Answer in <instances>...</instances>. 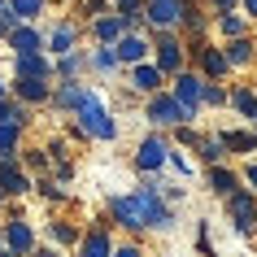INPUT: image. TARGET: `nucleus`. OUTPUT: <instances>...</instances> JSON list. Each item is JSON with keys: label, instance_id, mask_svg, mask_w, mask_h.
<instances>
[{"label": "nucleus", "instance_id": "79ce46f5", "mask_svg": "<svg viewBox=\"0 0 257 257\" xmlns=\"http://www.w3.org/2000/svg\"><path fill=\"white\" fill-rule=\"evenodd\" d=\"M35 257H61L57 248H35Z\"/></svg>", "mask_w": 257, "mask_h": 257}, {"label": "nucleus", "instance_id": "6ab92c4d", "mask_svg": "<svg viewBox=\"0 0 257 257\" xmlns=\"http://www.w3.org/2000/svg\"><path fill=\"white\" fill-rule=\"evenodd\" d=\"M113 53H118V61H131V66H140V61L149 57V44L140 40V35H126V40H122Z\"/></svg>", "mask_w": 257, "mask_h": 257}, {"label": "nucleus", "instance_id": "f257e3e1", "mask_svg": "<svg viewBox=\"0 0 257 257\" xmlns=\"http://www.w3.org/2000/svg\"><path fill=\"white\" fill-rule=\"evenodd\" d=\"M79 131H87V136H96V140H113L118 136V122L109 118V109L100 105L96 92H87V100L79 105Z\"/></svg>", "mask_w": 257, "mask_h": 257}, {"label": "nucleus", "instance_id": "2f4dec72", "mask_svg": "<svg viewBox=\"0 0 257 257\" xmlns=\"http://www.w3.org/2000/svg\"><path fill=\"white\" fill-rule=\"evenodd\" d=\"M96 70H118V53H113V48H100V53H96Z\"/></svg>", "mask_w": 257, "mask_h": 257}, {"label": "nucleus", "instance_id": "a19ab883", "mask_svg": "<svg viewBox=\"0 0 257 257\" xmlns=\"http://www.w3.org/2000/svg\"><path fill=\"white\" fill-rule=\"evenodd\" d=\"M240 5H244V14H248V18H257V0H240Z\"/></svg>", "mask_w": 257, "mask_h": 257}, {"label": "nucleus", "instance_id": "5701e85b", "mask_svg": "<svg viewBox=\"0 0 257 257\" xmlns=\"http://www.w3.org/2000/svg\"><path fill=\"white\" fill-rule=\"evenodd\" d=\"M18 136H22V126H18V122H0V162H14Z\"/></svg>", "mask_w": 257, "mask_h": 257}, {"label": "nucleus", "instance_id": "f8f14e48", "mask_svg": "<svg viewBox=\"0 0 257 257\" xmlns=\"http://www.w3.org/2000/svg\"><path fill=\"white\" fill-rule=\"evenodd\" d=\"M218 140H222V144H227V153H257V131L253 126H248V131H244V126H227V131H218Z\"/></svg>", "mask_w": 257, "mask_h": 257}, {"label": "nucleus", "instance_id": "2eb2a0df", "mask_svg": "<svg viewBox=\"0 0 257 257\" xmlns=\"http://www.w3.org/2000/svg\"><path fill=\"white\" fill-rule=\"evenodd\" d=\"M131 83H136L140 92H149V96H157L162 92V83H166V74L157 66H149V61H140L136 70H131Z\"/></svg>", "mask_w": 257, "mask_h": 257}, {"label": "nucleus", "instance_id": "a18cd8bd", "mask_svg": "<svg viewBox=\"0 0 257 257\" xmlns=\"http://www.w3.org/2000/svg\"><path fill=\"white\" fill-rule=\"evenodd\" d=\"M253 131H257V122H253Z\"/></svg>", "mask_w": 257, "mask_h": 257}, {"label": "nucleus", "instance_id": "393cba45", "mask_svg": "<svg viewBox=\"0 0 257 257\" xmlns=\"http://www.w3.org/2000/svg\"><path fill=\"white\" fill-rule=\"evenodd\" d=\"M87 92H92V87H83V83H66V87L57 92V105H66V109H74V113H79V105L87 100Z\"/></svg>", "mask_w": 257, "mask_h": 257}, {"label": "nucleus", "instance_id": "f3484780", "mask_svg": "<svg viewBox=\"0 0 257 257\" xmlns=\"http://www.w3.org/2000/svg\"><path fill=\"white\" fill-rule=\"evenodd\" d=\"M83 257H113V240H109V231L105 227H92L87 235H83Z\"/></svg>", "mask_w": 257, "mask_h": 257}, {"label": "nucleus", "instance_id": "c03bdc74", "mask_svg": "<svg viewBox=\"0 0 257 257\" xmlns=\"http://www.w3.org/2000/svg\"><path fill=\"white\" fill-rule=\"evenodd\" d=\"M0 201H5V192H0Z\"/></svg>", "mask_w": 257, "mask_h": 257}, {"label": "nucleus", "instance_id": "9d476101", "mask_svg": "<svg viewBox=\"0 0 257 257\" xmlns=\"http://www.w3.org/2000/svg\"><path fill=\"white\" fill-rule=\"evenodd\" d=\"M0 235H5V248H9V253H35V235H31V222H22V218H18V222H9V227L0 231Z\"/></svg>", "mask_w": 257, "mask_h": 257}, {"label": "nucleus", "instance_id": "1a4fd4ad", "mask_svg": "<svg viewBox=\"0 0 257 257\" xmlns=\"http://www.w3.org/2000/svg\"><path fill=\"white\" fill-rule=\"evenodd\" d=\"M166 157H170V144H166L162 136H149L144 144H140V153H136V166L140 170H162Z\"/></svg>", "mask_w": 257, "mask_h": 257}, {"label": "nucleus", "instance_id": "ddd939ff", "mask_svg": "<svg viewBox=\"0 0 257 257\" xmlns=\"http://www.w3.org/2000/svg\"><path fill=\"white\" fill-rule=\"evenodd\" d=\"M240 188H244V179L235 175V170H227V166H209V192H214V196L227 201L231 192H240Z\"/></svg>", "mask_w": 257, "mask_h": 257}, {"label": "nucleus", "instance_id": "58836bf2", "mask_svg": "<svg viewBox=\"0 0 257 257\" xmlns=\"http://www.w3.org/2000/svg\"><path fill=\"white\" fill-rule=\"evenodd\" d=\"M113 257H140L136 244H122V248H113Z\"/></svg>", "mask_w": 257, "mask_h": 257}, {"label": "nucleus", "instance_id": "37998d69", "mask_svg": "<svg viewBox=\"0 0 257 257\" xmlns=\"http://www.w3.org/2000/svg\"><path fill=\"white\" fill-rule=\"evenodd\" d=\"M0 100H9V83H0Z\"/></svg>", "mask_w": 257, "mask_h": 257}, {"label": "nucleus", "instance_id": "39448f33", "mask_svg": "<svg viewBox=\"0 0 257 257\" xmlns=\"http://www.w3.org/2000/svg\"><path fill=\"white\" fill-rule=\"evenodd\" d=\"M149 118H153V126H188V113H183V105H179L170 92H157L149 100Z\"/></svg>", "mask_w": 257, "mask_h": 257}, {"label": "nucleus", "instance_id": "20e7f679", "mask_svg": "<svg viewBox=\"0 0 257 257\" xmlns=\"http://www.w3.org/2000/svg\"><path fill=\"white\" fill-rule=\"evenodd\" d=\"M136 196H140V205H144V222H149L153 231H170V227H175V209L162 201V192H157V188H140Z\"/></svg>", "mask_w": 257, "mask_h": 257}, {"label": "nucleus", "instance_id": "4c0bfd02", "mask_svg": "<svg viewBox=\"0 0 257 257\" xmlns=\"http://www.w3.org/2000/svg\"><path fill=\"white\" fill-rule=\"evenodd\" d=\"M113 5H118L122 14H140V0H113Z\"/></svg>", "mask_w": 257, "mask_h": 257}, {"label": "nucleus", "instance_id": "4be33fe9", "mask_svg": "<svg viewBox=\"0 0 257 257\" xmlns=\"http://www.w3.org/2000/svg\"><path fill=\"white\" fill-rule=\"evenodd\" d=\"M222 53H227L231 66H248V61H253V40H248V35H240V40H231Z\"/></svg>", "mask_w": 257, "mask_h": 257}, {"label": "nucleus", "instance_id": "c9c22d12", "mask_svg": "<svg viewBox=\"0 0 257 257\" xmlns=\"http://www.w3.org/2000/svg\"><path fill=\"white\" fill-rule=\"evenodd\" d=\"M53 235H57L61 244H70V240H74V227H66V222H53Z\"/></svg>", "mask_w": 257, "mask_h": 257}, {"label": "nucleus", "instance_id": "412c9836", "mask_svg": "<svg viewBox=\"0 0 257 257\" xmlns=\"http://www.w3.org/2000/svg\"><path fill=\"white\" fill-rule=\"evenodd\" d=\"M18 74L22 79H48V57H40V53L18 57Z\"/></svg>", "mask_w": 257, "mask_h": 257}, {"label": "nucleus", "instance_id": "b1692460", "mask_svg": "<svg viewBox=\"0 0 257 257\" xmlns=\"http://www.w3.org/2000/svg\"><path fill=\"white\" fill-rule=\"evenodd\" d=\"M14 92L22 96V100H31V105H35V100H48V83H44V79H18Z\"/></svg>", "mask_w": 257, "mask_h": 257}, {"label": "nucleus", "instance_id": "e433bc0d", "mask_svg": "<svg viewBox=\"0 0 257 257\" xmlns=\"http://www.w3.org/2000/svg\"><path fill=\"white\" fill-rule=\"evenodd\" d=\"M209 5H214L218 14H235V5H240V0H209Z\"/></svg>", "mask_w": 257, "mask_h": 257}, {"label": "nucleus", "instance_id": "7ed1b4c3", "mask_svg": "<svg viewBox=\"0 0 257 257\" xmlns=\"http://www.w3.org/2000/svg\"><path fill=\"white\" fill-rule=\"evenodd\" d=\"M183 105V113L188 118H196V109H201V96H205V74H196V70H183V74H175V92H170Z\"/></svg>", "mask_w": 257, "mask_h": 257}, {"label": "nucleus", "instance_id": "bb28decb", "mask_svg": "<svg viewBox=\"0 0 257 257\" xmlns=\"http://www.w3.org/2000/svg\"><path fill=\"white\" fill-rule=\"evenodd\" d=\"M218 31H222L227 40H240L244 35V18L240 14H218Z\"/></svg>", "mask_w": 257, "mask_h": 257}, {"label": "nucleus", "instance_id": "6e6552de", "mask_svg": "<svg viewBox=\"0 0 257 257\" xmlns=\"http://www.w3.org/2000/svg\"><path fill=\"white\" fill-rule=\"evenodd\" d=\"M157 70L162 74H183V44L175 40V35H162V44H157Z\"/></svg>", "mask_w": 257, "mask_h": 257}, {"label": "nucleus", "instance_id": "ea45409f", "mask_svg": "<svg viewBox=\"0 0 257 257\" xmlns=\"http://www.w3.org/2000/svg\"><path fill=\"white\" fill-rule=\"evenodd\" d=\"M14 118V105H9V100H0V122H9Z\"/></svg>", "mask_w": 257, "mask_h": 257}, {"label": "nucleus", "instance_id": "9b49d317", "mask_svg": "<svg viewBox=\"0 0 257 257\" xmlns=\"http://www.w3.org/2000/svg\"><path fill=\"white\" fill-rule=\"evenodd\" d=\"M192 53L201 57V74H205L209 83L222 79V74L231 70V61H227V53H222V48H205V44H201V48H192Z\"/></svg>", "mask_w": 257, "mask_h": 257}, {"label": "nucleus", "instance_id": "dca6fc26", "mask_svg": "<svg viewBox=\"0 0 257 257\" xmlns=\"http://www.w3.org/2000/svg\"><path fill=\"white\" fill-rule=\"evenodd\" d=\"M9 48H14V57H31V53H40V48H44V35H40V31H31V27H18L14 35H9Z\"/></svg>", "mask_w": 257, "mask_h": 257}, {"label": "nucleus", "instance_id": "a878e982", "mask_svg": "<svg viewBox=\"0 0 257 257\" xmlns=\"http://www.w3.org/2000/svg\"><path fill=\"white\" fill-rule=\"evenodd\" d=\"M196 149H201V157H205L209 166H222V157H227V144H222L218 136H205L201 144H196Z\"/></svg>", "mask_w": 257, "mask_h": 257}, {"label": "nucleus", "instance_id": "423d86ee", "mask_svg": "<svg viewBox=\"0 0 257 257\" xmlns=\"http://www.w3.org/2000/svg\"><path fill=\"white\" fill-rule=\"evenodd\" d=\"M183 0H149V9H144V22L149 27H157V31H170V27H179L183 22Z\"/></svg>", "mask_w": 257, "mask_h": 257}, {"label": "nucleus", "instance_id": "4468645a", "mask_svg": "<svg viewBox=\"0 0 257 257\" xmlns=\"http://www.w3.org/2000/svg\"><path fill=\"white\" fill-rule=\"evenodd\" d=\"M0 192H5V196H22V192H31V179L22 175L14 162H0Z\"/></svg>", "mask_w": 257, "mask_h": 257}, {"label": "nucleus", "instance_id": "f03ea898", "mask_svg": "<svg viewBox=\"0 0 257 257\" xmlns=\"http://www.w3.org/2000/svg\"><path fill=\"white\" fill-rule=\"evenodd\" d=\"M227 218H231V227L240 231V235H253V227H257V192H248V188L231 192L227 196Z\"/></svg>", "mask_w": 257, "mask_h": 257}, {"label": "nucleus", "instance_id": "c756f323", "mask_svg": "<svg viewBox=\"0 0 257 257\" xmlns=\"http://www.w3.org/2000/svg\"><path fill=\"white\" fill-rule=\"evenodd\" d=\"M57 70H61L66 79H74L79 70H87V57H79V53H66V57H61V66H57Z\"/></svg>", "mask_w": 257, "mask_h": 257}, {"label": "nucleus", "instance_id": "c85d7f7f", "mask_svg": "<svg viewBox=\"0 0 257 257\" xmlns=\"http://www.w3.org/2000/svg\"><path fill=\"white\" fill-rule=\"evenodd\" d=\"M201 105H214V109H222V105H231V92H222L218 83H209V79H205V96H201Z\"/></svg>", "mask_w": 257, "mask_h": 257}, {"label": "nucleus", "instance_id": "f704fd0d", "mask_svg": "<svg viewBox=\"0 0 257 257\" xmlns=\"http://www.w3.org/2000/svg\"><path fill=\"white\" fill-rule=\"evenodd\" d=\"M244 188H248V192H257V162H248V166H244Z\"/></svg>", "mask_w": 257, "mask_h": 257}, {"label": "nucleus", "instance_id": "7c9ffc66", "mask_svg": "<svg viewBox=\"0 0 257 257\" xmlns=\"http://www.w3.org/2000/svg\"><path fill=\"white\" fill-rule=\"evenodd\" d=\"M9 9H14L18 18H35L44 9V0H9Z\"/></svg>", "mask_w": 257, "mask_h": 257}, {"label": "nucleus", "instance_id": "72a5a7b5", "mask_svg": "<svg viewBox=\"0 0 257 257\" xmlns=\"http://www.w3.org/2000/svg\"><path fill=\"white\" fill-rule=\"evenodd\" d=\"M175 140L179 144H201V136H196L192 126H175Z\"/></svg>", "mask_w": 257, "mask_h": 257}, {"label": "nucleus", "instance_id": "aec40b11", "mask_svg": "<svg viewBox=\"0 0 257 257\" xmlns=\"http://www.w3.org/2000/svg\"><path fill=\"white\" fill-rule=\"evenodd\" d=\"M74 40H79V31L70 27V22H61V27H53V35H48V53H61V57H66L70 48H74Z\"/></svg>", "mask_w": 257, "mask_h": 257}, {"label": "nucleus", "instance_id": "a211bd4d", "mask_svg": "<svg viewBox=\"0 0 257 257\" xmlns=\"http://www.w3.org/2000/svg\"><path fill=\"white\" fill-rule=\"evenodd\" d=\"M231 109L253 126L257 122V87H235V92H231Z\"/></svg>", "mask_w": 257, "mask_h": 257}, {"label": "nucleus", "instance_id": "0eeeda50", "mask_svg": "<svg viewBox=\"0 0 257 257\" xmlns=\"http://www.w3.org/2000/svg\"><path fill=\"white\" fill-rule=\"evenodd\" d=\"M113 218H118L126 231H144L149 222H144V205H140V196L131 192V196H113Z\"/></svg>", "mask_w": 257, "mask_h": 257}, {"label": "nucleus", "instance_id": "cd10ccee", "mask_svg": "<svg viewBox=\"0 0 257 257\" xmlns=\"http://www.w3.org/2000/svg\"><path fill=\"white\" fill-rule=\"evenodd\" d=\"M122 31H126V22H122V18H100V22H96V35H100V40H118Z\"/></svg>", "mask_w": 257, "mask_h": 257}, {"label": "nucleus", "instance_id": "49530a36", "mask_svg": "<svg viewBox=\"0 0 257 257\" xmlns=\"http://www.w3.org/2000/svg\"><path fill=\"white\" fill-rule=\"evenodd\" d=\"M0 9H5V5H0Z\"/></svg>", "mask_w": 257, "mask_h": 257}, {"label": "nucleus", "instance_id": "473e14b6", "mask_svg": "<svg viewBox=\"0 0 257 257\" xmlns=\"http://www.w3.org/2000/svg\"><path fill=\"white\" fill-rule=\"evenodd\" d=\"M166 162L175 166V170H179V175H183V179L192 175V162H188V157H183V153H175V149H170V157H166Z\"/></svg>", "mask_w": 257, "mask_h": 257}]
</instances>
